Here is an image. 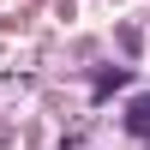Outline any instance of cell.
Masks as SVG:
<instances>
[{"instance_id":"obj_1","label":"cell","mask_w":150,"mask_h":150,"mask_svg":"<svg viewBox=\"0 0 150 150\" xmlns=\"http://www.w3.org/2000/svg\"><path fill=\"white\" fill-rule=\"evenodd\" d=\"M96 90H102V96H108V90H126V66H114V72H96Z\"/></svg>"}]
</instances>
